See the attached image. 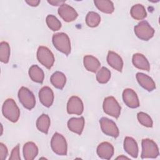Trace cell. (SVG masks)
I'll list each match as a JSON object with an SVG mask.
<instances>
[{
    "mask_svg": "<svg viewBox=\"0 0 160 160\" xmlns=\"http://www.w3.org/2000/svg\"><path fill=\"white\" fill-rule=\"evenodd\" d=\"M3 116L12 122H16L20 116V110L14 99H7L2 107Z\"/></svg>",
    "mask_w": 160,
    "mask_h": 160,
    "instance_id": "6da1fadb",
    "label": "cell"
},
{
    "mask_svg": "<svg viewBox=\"0 0 160 160\" xmlns=\"http://www.w3.org/2000/svg\"><path fill=\"white\" fill-rule=\"evenodd\" d=\"M52 41L54 46L60 52L66 56L71 52V42L68 36L64 32H58L53 34Z\"/></svg>",
    "mask_w": 160,
    "mask_h": 160,
    "instance_id": "7a4b0ae2",
    "label": "cell"
},
{
    "mask_svg": "<svg viewBox=\"0 0 160 160\" xmlns=\"http://www.w3.org/2000/svg\"><path fill=\"white\" fill-rule=\"evenodd\" d=\"M51 146L54 152L60 156L67 155L68 146L65 138L58 132H55L51 140Z\"/></svg>",
    "mask_w": 160,
    "mask_h": 160,
    "instance_id": "3957f363",
    "label": "cell"
},
{
    "mask_svg": "<svg viewBox=\"0 0 160 160\" xmlns=\"http://www.w3.org/2000/svg\"><path fill=\"white\" fill-rule=\"evenodd\" d=\"M141 158H156L159 154V149L156 143L150 139H143L141 142Z\"/></svg>",
    "mask_w": 160,
    "mask_h": 160,
    "instance_id": "277c9868",
    "label": "cell"
},
{
    "mask_svg": "<svg viewBox=\"0 0 160 160\" xmlns=\"http://www.w3.org/2000/svg\"><path fill=\"white\" fill-rule=\"evenodd\" d=\"M104 112L116 119L121 114V107L113 96H108L104 99L102 105Z\"/></svg>",
    "mask_w": 160,
    "mask_h": 160,
    "instance_id": "5b68a950",
    "label": "cell"
},
{
    "mask_svg": "<svg viewBox=\"0 0 160 160\" xmlns=\"http://www.w3.org/2000/svg\"><path fill=\"white\" fill-rule=\"evenodd\" d=\"M136 36L141 40L148 41L154 34V29L146 21H142L134 28Z\"/></svg>",
    "mask_w": 160,
    "mask_h": 160,
    "instance_id": "8992f818",
    "label": "cell"
},
{
    "mask_svg": "<svg viewBox=\"0 0 160 160\" xmlns=\"http://www.w3.org/2000/svg\"><path fill=\"white\" fill-rule=\"evenodd\" d=\"M38 61L47 69H50L54 62V56L52 52L46 46H39L37 51Z\"/></svg>",
    "mask_w": 160,
    "mask_h": 160,
    "instance_id": "52a82bcc",
    "label": "cell"
},
{
    "mask_svg": "<svg viewBox=\"0 0 160 160\" xmlns=\"http://www.w3.org/2000/svg\"><path fill=\"white\" fill-rule=\"evenodd\" d=\"M18 98L22 105L27 109L31 110L36 105V99L34 94L26 87L22 86L19 89Z\"/></svg>",
    "mask_w": 160,
    "mask_h": 160,
    "instance_id": "ba28073f",
    "label": "cell"
},
{
    "mask_svg": "<svg viewBox=\"0 0 160 160\" xmlns=\"http://www.w3.org/2000/svg\"><path fill=\"white\" fill-rule=\"evenodd\" d=\"M99 122L101 130L105 134L112 136L114 138L119 136V131L118 128L113 121L104 117L100 119Z\"/></svg>",
    "mask_w": 160,
    "mask_h": 160,
    "instance_id": "9c48e42d",
    "label": "cell"
},
{
    "mask_svg": "<svg viewBox=\"0 0 160 160\" xmlns=\"http://www.w3.org/2000/svg\"><path fill=\"white\" fill-rule=\"evenodd\" d=\"M84 110L82 100L78 96H71L67 104V112L69 114L81 115Z\"/></svg>",
    "mask_w": 160,
    "mask_h": 160,
    "instance_id": "30bf717a",
    "label": "cell"
},
{
    "mask_svg": "<svg viewBox=\"0 0 160 160\" xmlns=\"http://www.w3.org/2000/svg\"><path fill=\"white\" fill-rule=\"evenodd\" d=\"M58 14L64 21L68 22L74 21L78 16V12L72 7L65 3L59 6Z\"/></svg>",
    "mask_w": 160,
    "mask_h": 160,
    "instance_id": "8fae6325",
    "label": "cell"
},
{
    "mask_svg": "<svg viewBox=\"0 0 160 160\" xmlns=\"http://www.w3.org/2000/svg\"><path fill=\"white\" fill-rule=\"evenodd\" d=\"M124 102L130 108H136L139 106V101L136 92L130 88L125 89L122 92Z\"/></svg>",
    "mask_w": 160,
    "mask_h": 160,
    "instance_id": "7c38bea8",
    "label": "cell"
},
{
    "mask_svg": "<svg viewBox=\"0 0 160 160\" xmlns=\"http://www.w3.org/2000/svg\"><path fill=\"white\" fill-rule=\"evenodd\" d=\"M39 98L43 106L49 108L54 101L53 91L49 87L44 86L39 91Z\"/></svg>",
    "mask_w": 160,
    "mask_h": 160,
    "instance_id": "4fadbf2b",
    "label": "cell"
},
{
    "mask_svg": "<svg viewBox=\"0 0 160 160\" xmlns=\"http://www.w3.org/2000/svg\"><path fill=\"white\" fill-rule=\"evenodd\" d=\"M97 154L102 159H110L114 154V147L108 142H102L97 148Z\"/></svg>",
    "mask_w": 160,
    "mask_h": 160,
    "instance_id": "5bb4252c",
    "label": "cell"
},
{
    "mask_svg": "<svg viewBox=\"0 0 160 160\" xmlns=\"http://www.w3.org/2000/svg\"><path fill=\"white\" fill-rule=\"evenodd\" d=\"M136 77L140 86L147 91H152L156 88L155 82L150 76L142 72H138Z\"/></svg>",
    "mask_w": 160,
    "mask_h": 160,
    "instance_id": "9a60e30c",
    "label": "cell"
},
{
    "mask_svg": "<svg viewBox=\"0 0 160 160\" xmlns=\"http://www.w3.org/2000/svg\"><path fill=\"white\" fill-rule=\"evenodd\" d=\"M84 122L83 117L72 118L68 121V127L71 131L81 135L84 127Z\"/></svg>",
    "mask_w": 160,
    "mask_h": 160,
    "instance_id": "2e32d148",
    "label": "cell"
},
{
    "mask_svg": "<svg viewBox=\"0 0 160 160\" xmlns=\"http://www.w3.org/2000/svg\"><path fill=\"white\" fill-rule=\"evenodd\" d=\"M108 63L114 69L119 72H122L123 67V61L121 57L113 51H109L107 56Z\"/></svg>",
    "mask_w": 160,
    "mask_h": 160,
    "instance_id": "e0dca14e",
    "label": "cell"
},
{
    "mask_svg": "<svg viewBox=\"0 0 160 160\" xmlns=\"http://www.w3.org/2000/svg\"><path fill=\"white\" fill-rule=\"evenodd\" d=\"M124 149L125 151L134 158L138 155V146L136 141L131 137L127 136L124 140Z\"/></svg>",
    "mask_w": 160,
    "mask_h": 160,
    "instance_id": "ac0fdd59",
    "label": "cell"
},
{
    "mask_svg": "<svg viewBox=\"0 0 160 160\" xmlns=\"http://www.w3.org/2000/svg\"><path fill=\"white\" fill-rule=\"evenodd\" d=\"M132 62L133 65L139 69L146 71H149L150 70V65L149 61L141 53H136L133 54Z\"/></svg>",
    "mask_w": 160,
    "mask_h": 160,
    "instance_id": "d6986e66",
    "label": "cell"
},
{
    "mask_svg": "<svg viewBox=\"0 0 160 160\" xmlns=\"http://www.w3.org/2000/svg\"><path fill=\"white\" fill-rule=\"evenodd\" d=\"M38 154V148L33 142H28L23 146V155L26 160L34 159Z\"/></svg>",
    "mask_w": 160,
    "mask_h": 160,
    "instance_id": "ffe728a7",
    "label": "cell"
},
{
    "mask_svg": "<svg viewBox=\"0 0 160 160\" xmlns=\"http://www.w3.org/2000/svg\"><path fill=\"white\" fill-rule=\"evenodd\" d=\"M83 63L85 68L92 72H96L101 66L99 60L91 55L85 56L83 59Z\"/></svg>",
    "mask_w": 160,
    "mask_h": 160,
    "instance_id": "44dd1931",
    "label": "cell"
},
{
    "mask_svg": "<svg viewBox=\"0 0 160 160\" xmlns=\"http://www.w3.org/2000/svg\"><path fill=\"white\" fill-rule=\"evenodd\" d=\"M29 75L31 80L34 82L41 84L44 81V72L38 65H32L30 67L29 69Z\"/></svg>",
    "mask_w": 160,
    "mask_h": 160,
    "instance_id": "7402d4cb",
    "label": "cell"
},
{
    "mask_svg": "<svg viewBox=\"0 0 160 160\" xmlns=\"http://www.w3.org/2000/svg\"><path fill=\"white\" fill-rule=\"evenodd\" d=\"M50 81L51 84L56 88L62 89L66 84V78L62 72L60 71H56L51 75Z\"/></svg>",
    "mask_w": 160,
    "mask_h": 160,
    "instance_id": "603a6c76",
    "label": "cell"
},
{
    "mask_svg": "<svg viewBox=\"0 0 160 160\" xmlns=\"http://www.w3.org/2000/svg\"><path fill=\"white\" fill-rule=\"evenodd\" d=\"M50 118L48 114H41L36 121V127L39 131L43 133L48 134L50 126Z\"/></svg>",
    "mask_w": 160,
    "mask_h": 160,
    "instance_id": "cb8c5ba5",
    "label": "cell"
},
{
    "mask_svg": "<svg viewBox=\"0 0 160 160\" xmlns=\"http://www.w3.org/2000/svg\"><path fill=\"white\" fill-rule=\"evenodd\" d=\"M97 8L102 12L111 14L114 12V7L113 2L108 0H95L94 1Z\"/></svg>",
    "mask_w": 160,
    "mask_h": 160,
    "instance_id": "d4e9b609",
    "label": "cell"
},
{
    "mask_svg": "<svg viewBox=\"0 0 160 160\" xmlns=\"http://www.w3.org/2000/svg\"><path fill=\"white\" fill-rule=\"evenodd\" d=\"M130 13L132 18L136 20H142L147 16L145 8L141 4H137L132 6Z\"/></svg>",
    "mask_w": 160,
    "mask_h": 160,
    "instance_id": "484cf974",
    "label": "cell"
},
{
    "mask_svg": "<svg viewBox=\"0 0 160 160\" xmlns=\"http://www.w3.org/2000/svg\"><path fill=\"white\" fill-rule=\"evenodd\" d=\"M101 22V17L99 14L94 11L89 12L86 17V24L91 28L97 27Z\"/></svg>",
    "mask_w": 160,
    "mask_h": 160,
    "instance_id": "4316f807",
    "label": "cell"
},
{
    "mask_svg": "<svg viewBox=\"0 0 160 160\" xmlns=\"http://www.w3.org/2000/svg\"><path fill=\"white\" fill-rule=\"evenodd\" d=\"M10 57V46L7 42L0 43V60L3 63H8Z\"/></svg>",
    "mask_w": 160,
    "mask_h": 160,
    "instance_id": "83f0119b",
    "label": "cell"
},
{
    "mask_svg": "<svg viewBox=\"0 0 160 160\" xmlns=\"http://www.w3.org/2000/svg\"><path fill=\"white\" fill-rule=\"evenodd\" d=\"M111 78V71L106 67H102L96 74V79L101 84H105Z\"/></svg>",
    "mask_w": 160,
    "mask_h": 160,
    "instance_id": "f1b7e54d",
    "label": "cell"
},
{
    "mask_svg": "<svg viewBox=\"0 0 160 160\" xmlns=\"http://www.w3.org/2000/svg\"><path fill=\"white\" fill-rule=\"evenodd\" d=\"M46 24L48 28L53 31H58L61 28V23L59 20L54 15L49 14L46 18Z\"/></svg>",
    "mask_w": 160,
    "mask_h": 160,
    "instance_id": "f546056e",
    "label": "cell"
},
{
    "mask_svg": "<svg viewBox=\"0 0 160 160\" xmlns=\"http://www.w3.org/2000/svg\"><path fill=\"white\" fill-rule=\"evenodd\" d=\"M137 118L139 122L142 126L148 128H151L152 126V120L148 114L143 112H139L137 114Z\"/></svg>",
    "mask_w": 160,
    "mask_h": 160,
    "instance_id": "4dcf8cb0",
    "label": "cell"
},
{
    "mask_svg": "<svg viewBox=\"0 0 160 160\" xmlns=\"http://www.w3.org/2000/svg\"><path fill=\"white\" fill-rule=\"evenodd\" d=\"M9 160H19L21 159L20 154H19V144H18L16 146H15L11 153V156L9 158Z\"/></svg>",
    "mask_w": 160,
    "mask_h": 160,
    "instance_id": "1f68e13d",
    "label": "cell"
},
{
    "mask_svg": "<svg viewBox=\"0 0 160 160\" xmlns=\"http://www.w3.org/2000/svg\"><path fill=\"white\" fill-rule=\"evenodd\" d=\"M8 155V150L6 145L3 143H0V159L4 160L6 159L7 156Z\"/></svg>",
    "mask_w": 160,
    "mask_h": 160,
    "instance_id": "d6a6232c",
    "label": "cell"
},
{
    "mask_svg": "<svg viewBox=\"0 0 160 160\" xmlns=\"http://www.w3.org/2000/svg\"><path fill=\"white\" fill-rule=\"evenodd\" d=\"M26 3H28L29 6H33V7H35V6H38L39 5V4L40 3V1L39 0H26Z\"/></svg>",
    "mask_w": 160,
    "mask_h": 160,
    "instance_id": "836d02e7",
    "label": "cell"
},
{
    "mask_svg": "<svg viewBox=\"0 0 160 160\" xmlns=\"http://www.w3.org/2000/svg\"><path fill=\"white\" fill-rule=\"evenodd\" d=\"M48 2L52 6H59L64 4L65 1H48Z\"/></svg>",
    "mask_w": 160,
    "mask_h": 160,
    "instance_id": "e575fe53",
    "label": "cell"
},
{
    "mask_svg": "<svg viewBox=\"0 0 160 160\" xmlns=\"http://www.w3.org/2000/svg\"><path fill=\"white\" fill-rule=\"evenodd\" d=\"M122 158H123V159H128V158H127V157H126V156H119V157H118L116 159H122Z\"/></svg>",
    "mask_w": 160,
    "mask_h": 160,
    "instance_id": "d590c367",
    "label": "cell"
}]
</instances>
